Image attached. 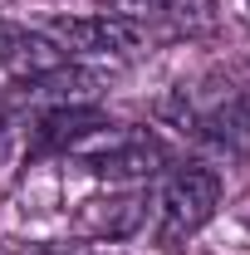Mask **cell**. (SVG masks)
Segmentation results:
<instances>
[{
  "label": "cell",
  "instance_id": "cell-2",
  "mask_svg": "<svg viewBox=\"0 0 250 255\" xmlns=\"http://www.w3.org/2000/svg\"><path fill=\"white\" fill-rule=\"evenodd\" d=\"M79 157L89 162V172L103 177V182H137V177H152L157 167L167 162V147L147 137V132H127V128L108 123L98 128L89 142L74 147Z\"/></svg>",
  "mask_w": 250,
  "mask_h": 255
},
{
  "label": "cell",
  "instance_id": "cell-5",
  "mask_svg": "<svg viewBox=\"0 0 250 255\" xmlns=\"http://www.w3.org/2000/svg\"><path fill=\"white\" fill-rule=\"evenodd\" d=\"M64 64H69V54H64L49 34L25 30V25H0V69H5L10 79L39 84V79L59 74Z\"/></svg>",
  "mask_w": 250,
  "mask_h": 255
},
{
  "label": "cell",
  "instance_id": "cell-7",
  "mask_svg": "<svg viewBox=\"0 0 250 255\" xmlns=\"http://www.w3.org/2000/svg\"><path fill=\"white\" fill-rule=\"evenodd\" d=\"M98 128H108L103 113L94 108H84V103H59V108H49L44 118H39V132H34V147L39 152H49V147H64V152H74L79 142H89Z\"/></svg>",
  "mask_w": 250,
  "mask_h": 255
},
{
  "label": "cell",
  "instance_id": "cell-1",
  "mask_svg": "<svg viewBox=\"0 0 250 255\" xmlns=\"http://www.w3.org/2000/svg\"><path fill=\"white\" fill-rule=\"evenodd\" d=\"M221 206V177L216 172H206V167H177L162 191H157V246L162 251H177V246H187L191 236L201 231V226L216 216Z\"/></svg>",
  "mask_w": 250,
  "mask_h": 255
},
{
  "label": "cell",
  "instance_id": "cell-4",
  "mask_svg": "<svg viewBox=\"0 0 250 255\" xmlns=\"http://www.w3.org/2000/svg\"><path fill=\"white\" fill-rule=\"evenodd\" d=\"M49 39L64 54L79 59H127L142 49V25H132L123 15H74V20H54Z\"/></svg>",
  "mask_w": 250,
  "mask_h": 255
},
{
  "label": "cell",
  "instance_id": "cell-6",
  "mask_svg": "<svg viewBox=\"0 0 250 255\" xmlns=\"http://www.w3.org/2000/svg\"><path fill=\"white\" fill-rule=\"evenodd\" d=\"M142 211H147L142 191H103V196H89L79 206L74 221L94 241H123V236H132L142 226Z\"/></svg>",
  "mask_w": 250,
  "mask_h": 255
},
{
  "label": "cell",
  "instance_id": "cell-9",
  "mask_svg": "<svg viewBox=\"0 0 250 255\" xmlns=\"http://www.w3.org/2000/svg\"><path fill=\"white\" fill-rule=\"evenodd\" d=\"M44 255H49V251H44Z\"/></svg>",
  "mask_w": 250,
  "mask_h": 255
},
{
  "label": "cell",
  "instance_id": "cell-8",
  "mask_svg": "<svg viewBox=\"0 0 250 255\" xmlns=\"http://www.w3.org/2000/svg\"><path fill=\"white\" fill-rule=\"evenodd\" d=\"M113 15L132 25H206L211 0H108Z\"/></svg>",
  "mask_w": 250,
  "mask_h": 255
},
{
  "label": "cell",
  "instance_id": "cell-3",
  "mask_svg": "<svg viewBox=\"0 0 250 255\" xmlns=\"http://www.w3.org/2000/svg\"><path fill=\"white\" fill-rule=\"evenodd\" d=\"M177 123L191 128L201 142H211L226 157H250V94L241 89H226V94L206 98V103H187L177 108Z\"/></svg>",
  "mask_w": 250,
  "mask_h": 255
}]
</instances>
